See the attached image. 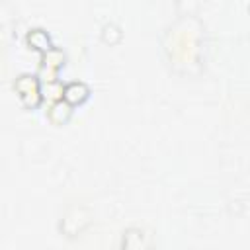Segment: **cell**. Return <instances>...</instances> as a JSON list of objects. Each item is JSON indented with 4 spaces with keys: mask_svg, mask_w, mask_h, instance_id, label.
<instances>
[{
    "mask_svg": "<svg viewBox=\"0 0 250 250\" xmlns=\"http://www.w3.org/2000/svg\"><path fill=\"white\" fill-rule=\"evenodd\" d=\"M16 90L20 92V96L27 102V104H31V96L33 98H37V94H39V86H37V80H35V76H29V74H23V76H20L18 80H16Z\"/></svg>",
    "mask_w": 250,
    "mask_h": 250,
    "instance_id": "6da1fadb",
    "label": "cell"
},
{
    "mask_svg": "<svg viewBox=\"0 0 250 250\" xmlns=\"http://www.w3.org/2000/svg\"><path fill=\"white\" fill-rule=\"evenodd\" d=\"M88 88H86V84H82V82H70V84H66V88H64V100L66 102H72V104H80V102H84L86 98H88Z\"/></svg>",
    "mask_w": 250,
    "mask_h": 250,
    "instance_id": "7a4b0ae2",
    "label": "cell"
}]
</instances>
